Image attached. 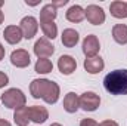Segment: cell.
Returning <instances> with one entry per match:
<instances>
[{"label":"cell","instance_id":"7","mask_svg":"<svg viewBox=\"0 0 127 126\" xmlns=\"http://www.w3.org/2000/svg\"><path fill=\"white\" fill-rule=\"evenodd\" d=\"M53 52H55V46L46 37L38 39L35 42V45H34V54L38 58H49V57L53 55Z\"/></svg>","mask_w":127,"mask_h":126},{"label":"cell","instance_id":"3","mask_svg":"<svg viewBox=\"0 0 127 126\" xmlns=\"http://www.w3.org/2000/svg\"><path fill=\"white\" fill-rule=\"evenodd\" d=\"M0 99L6 108H15V110L19 107H24L27 102V96L24 95V92L21 89H16V88L4 91L0 96Z\"/></svg>","mask_w":127,"mask_h":126},{"label":"cell","instance_id":"6","mask_svg":"<svg viewBox=\"0 0 127 126\" xmlns=\"http://www.w3.org/2000/svg\"><path fill=\"white\" fill-rule=\"evenodd\" d=\"M84 13H86L87 21L90 24H93V25H100V24L105 22V12L97 4H89L84 9Z\"/></svg>","mask_w":127,"mask_h":126},{"label":"cell","instance_id":"19","mask_svg":"<svg viewBox=\"0 0 127 126\" xmlns=\"http://www.w3.org/2000/svg\"><path fill=\"white\" fill-rule=\"evenodd\" d=\"M58 12H56V7L49 3V4H44L40 10V22H53L55 18H56Z\"/></svg>","mask_w":127,"mask_h":126},{"label":"cell","instance_id":"14","mask_svg":"<svg viewBox=\"0 0 127 126\" xmlns=\"http://www.w3.org/2000/svg\"><path fill=\"white\" fill-rule=\"evenodd\" d=\"M80 108V96L74 94V92H68L64 98V110L66 113H75Z\"/></svg>","mask_w":127,"mask_h":126},{"label":"cell","instance_id":"23","mask_svg":"<svg viewBox=\"0 0 127 126\" xmlns=\"http://www.w3.org/2000/svg\"><path fill=\"white\" fill-rule=\"evenodd\" d=\"M7 83H9V77H7V74L3 73V71H0V89L4 88Z\"/></svg>","mask_w":127,"mask_h":126},{"label":"cell","instance_id":"27","mask_svg":"<svg viewBox=\"0 0 127 126\" xmlns=\"http://www.w3.org/2000/svg\"><path fill=\"white\" fill-rule=\"evenodd\" d=\"M4 58V48L1 46V43H0V61Z\"/></svg>","mask_w":127,"mask_h":126},{"label":"cell","instance_id":"22","mask_svg":"<svg viewBox=\"0 0 127 126\" xmlns=\"http://www.w3.org/2000/svg\"><path fill=\"white\" fill-rule=\"evenodd\" d=\"M41 25V30H43V34L46 36V39H55L58 36V27L55 22H40Z\"/></svg>","mask_w":127,"mask_h":126},{"label":"cell","instance_id":"10","mask_svg":"<svg viewBox=\"0 0 127 126\" xmlns=\"http://www.w3.org/2000/svg\"><path fill=\"white\" fill-rule=\"evenodd\" d=\"M58 68H59V71L62 73L64 76H69V74H72L75 71L77 61L72 57H69V55H62L58 60Z\"/></svg>","mask_w":127,"mask_h":126},{"label":"cell","instance_id":"8","mask_svg":"<svg viewBox=\"0 0 127 126\" xmlns=\"http://www.w3.org/2000/svg\"><path fill=\"white\" fill-rule=\"evenodd\" d=\"M99 49H100V43H99V40L95 34L86 36V39L83 40V54L86 55V58L96 57Z\"/></svg>","mask_w":127,"mask_h":126},{"label":"cell","instance_id":"28","mask_svg":"<svg viewBox=\"0 0 127 126\" xmlns=\"http://www.w3.org/2000/svg\"><path fill=\"white\" fill-rule=\"evenodd\" d=\"M0 126H10V123L4 119H0Z\"/></svg>","mask_w":127,"mask_h":126},{"label":"cell","instance_id":"32","mask_svg":"<svg viewBox=\"0 0 127 126\" xmlns=\"http://www.w3.org/2000/svg\"><path fill=\"white\" fill-rule=\"evenodd\" d=\"M3 3H4V1H3V0H0V7L3 6Z\"/></svg>","mask_w":127,"mask_h":126},{"label":"cell","instance_id":"12","mask_svg":"<svg viewBox=\"0 0 127 126\" xmlns=\"http://www.w3.org/2000/svg\"><path fill=\"white\" fill-rule=\"evenodd\" d=\"M49 119V111L46 107L41 105H31L30 107V120L34 123H44Z\"/></svg>","mask_w":127,"mask_h":126},{"label":"cell","instance_id":"25","mask_svg":"<svg viewBox=\"0 0 127 126\" xmlns=\"http://www.w3.org/2000/svg\"><path fill=\"white\" fill-rule=\"evenodd\" d=\"M99 126H118V123L114 120H103L102 123H99Z\"/></svg>","mask_w":127,"mask_h":126},{"label":"cell","instance_id":"16","mask_svg":"<svg viewBox=\"0 0 127 126\" xmlns=\"http://www.w3.org/2000/svg\"><path fill=\"white\" fill-rule=\"evenodd\" d=\"M109 10L114 18H118V19L127 18V1H121V0L112 1L109 4Z\"/></svg>","mask_w":127,"mask_h":126},{"label":"cell","instance_id":"17","mask_svg":"<svg viewBox=\"0 0 127 126\" xmlns=\"http://www.w3.org/2000/svg\"><path fill=\"white\" fill-rule=\"evenodd\" d=\"M13 120L18 126H27L30 122V107L24 105L15 110L13 113Z\"/></svg>","mask_w":127,"mask_h":126},{"label":"cell","instance_id":"1","mask_svg":"<svg viewBox=\"0 0 127 126\" xmlns=\"http://www.w3.org/2000/svg\"><path fill=\"white\" fill-rule=\"evenodd\" d=\"M30 92L31 96L38 99L41 98L46 104H55L59 98V85L47 80V79H34L30 85Z\"/></svg>","mask_w":127,"mask_h":126},{"label":"cell","instance_id":"13","mask_svg":"<svg viewBox=\"0 0 127 126\" xmlns=\"http://www.w3.org/2000/svg\"><path fill=\"white\" fill-rule=\"evenodd\" d=\"M83 65H84V70L89 74H97V73H100L103 70L105 63H103V60L100 57L96 55V57H92V58H86Z\"/></svg>","mask_w":127,"mask_h":126},{"label":"cell","instance_id":"4","mask_svg":"<svg viewBox=\"0 0 127 126\" xmlns=\"http://www.w3.org/2000/svg\"><path fill=\"white\" fill-rule=\"evenodd\" d=\"M100 105V98L95 92H84L80 95V107L84 111H95Z\"/></svg>","mask_w":127,"mask_h":126},{"label":"cell","instance_id":"21","mask_svg":"<svg viewBox=\"0 0 127 126\" xmlns=\"http://www.w3.org/2000/svg\"><path fill=\"white\" fill-rule=\"evenodd\" d=\"M34 70L38 74H47V73H50L53 70V64L47 58H38L35 65H34Z\"/></svg>","mask_w":127,"mask_h":126},{"label":"cell","instance_id":"15","mask_svg":"<svg viewBox=\"0 0 127 126\" xmlns=\"http://www.w3.org/2000/svg\"><path fill=\"white\" fill-rule=\"evenodd\" d=\"M65 16H66V19L69 21V22H81L84 18H86V13H84V9L81 7V6H78V4H74V6H71L68 10H66V13H65Z\"/></svg>","mask_w":127,"mask_h":126},{"label":"cell","instance_id":"11","mask_svg":"<svg viewBox=\"0 0 127 126\" xmlns=\"http://www.w3.org/2000/svg\"><path fill=\"white\" fill-rule=\"evenodd\" d=\"M3 37L9 45H16L22 40V31L18 25H7L3 31Z\"/></svg>","mask_w":127,"mask_h":126},{"label":"cell","instance_id":"2","mask_svg":"<svg viewBox=\"0 0 127 126\" xmlns=\"http://www.w3.org/2000/svg\"><path fill=\"white\" fill-rule=\"evenodd\" d=\"M103 86L112 95H127V70H114L106 74Z\"/></svg>","mask_w":127,"mask_h":126},{"label":"cell","instance_id":"20","mask_svg":"<svg viewBox=\"0 0 127 126\" xmlns=\"http://www.w3.org/2000/svg\"><path fill=\"white\" fill-rule=\"evenodd\" d=\"M112 37L118 45L127 43V25L126 24H117L112 28Z\"/></svg>","mask_w":127,"mask_h":126},{"label":"cell","instance_id":"9","mask_svg":"<svg viewBox=\"0 0 127 126\" xmlns=\"http://www.w3.org/2000/svg\"><path fill=\"white\" fill-rule=\"evenodd\" d=\"M10 63H12V65L18 67V68H25L30 65L31 58L25 49H16L10 54Z\"/></svg>","mask_w":127,"mask_h":126},{"label":"cell","instance_id":"5","mask_svg":"<svg viewBox=\"0 0 127 126\" xmlns=\"http://www.w3.org/2000/svg\"><path fill=\"white\" fill-rule=\"evenodd\" d=\"M19 28H21V31H22L24 39L30 40V39H32V37L35 36V33L38 30V21H37L34 16H25V18L21 19Z\"/></svg>","mask_w":127,"mask_h":126},{"label":"cell","instance_id":"30","mask_svg":"<svg viewBox=\"0 0 127 126\" xmlns=\"http://www.w3.org/2000/svg\"><path fill=\"white\" fill-rule=\"evenodd\" d=\"M3 19H4V15H3V12H1V10H0V24H1V22H3Z\"/></svg>","mask_w":127,"mask_h":126},{"label":"cell","instance_id":"24","mask_svg":"<svg viewBox=\"0 0 127 126\" xmlns=\"http://www.w3.org/2000/svg\"><path fill=\"white\" fill-rule=\"evenodd\" d=\"M80 126H99V123L93 119H83L80 122Z\"/></svg>","mask_w":127,"mask_h":126},{"label":"cell","instance_id":"29","mask_svg":"<svg viewBox=\"0 0 127 126\" xmlns=\"http://www.w3.org/2000/svg\"><path fill=\"white\" fill-rule=\"evenodd\" d=\"M25 3H27V4H30V6H35V4H38V1H28V0H27Z\"/></svg>","mask_w":127,"mask_h":126},{"label":"cell","instance_id":"18","mask_svg":"<svg viewBox=\"0 0 127 126\" xmlns=\"http://www.w3.org/2000/svg\"><path fill=\"white\" fill-rule=\"evenodd\" d=\"M78 39H80L78 33L75 31V30H72V28H66V30H64L62 31V37H61L62 45L65 46V48H74V46L78 43Z\"/></svg>","mask_w":127,"mask_h":126},{"label":"cell","instance_id":"26","mask_svg":"<svg viewBox=\"0 0 127 126\" xmlns=\"http://www.w3.org/2000/svg\"><path fill=\"white\" fill-rule=\"evenodd\" d=\"M66 3H68V0H61V1H53L52 4H53L56 9H58V7H61V6H65Z\"/></svg>","mask_w":127,"mask_h":126},{"label":"cell","instance_id":"31","mask_svg":"<svg viewBox=\"0 0 127 126\" xmlns=\"http://www.w3.org/2000/svg\"><path fill=\"white\" fill-rule=\"evenodd\" d=\"M50 126H62V125H61V123H52Z\"/></svg>","mask_w":127,"mask_h":126}]
</instances>
